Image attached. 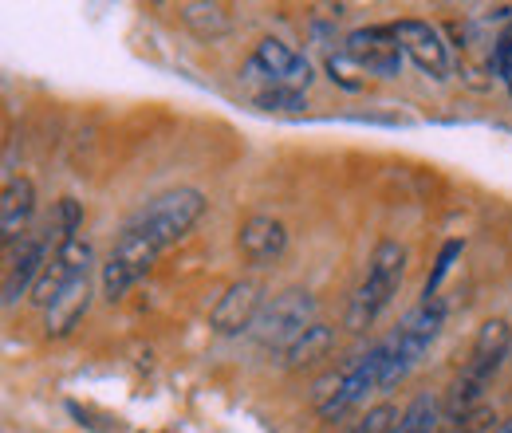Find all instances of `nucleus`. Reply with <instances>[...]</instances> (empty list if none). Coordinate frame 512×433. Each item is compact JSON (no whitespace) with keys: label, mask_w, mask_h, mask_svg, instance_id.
<instances>
[{"label":"nucleus","mask_w":512,"mask_h":433,"mask_svg":"<svg viewBox=\"0 0 512 433\" xmlns=\"http://www.w3.org/2000/svg\"><path fill=\"white\" fill-rule=\"evenodd\" d=\"M237 245H241L249 264H272V260H280V252L288 248V229H284L276 217L256 213V217H249V221L241 225Z\"/></svg>","instance_id":"2eb2a0df"},{"label":"nucleus","mask_w":512,"mask_h":433,"mask_svg":"<svg viewBox=\"0 0 512 433\" xmlns=\"http://www.w3.org/2000/svg\"><path fill=\"white\" fill-rule=\"evenodd\" d=\"M457 256H461V241H446L442 252H438V264H434L430 280H426V288H422V300H438V288H442V280L449 276V268H453Z\"/></svg>","instance_id":"6ab92c4d"},{"label":"nucleus","mask_w":512,"mask_h":433,"mask_svg":"<svg viewBox=\"0 0 512 433\" xmlns=\"http://www.w3.org/2000/svg\"><path fill=\"white\" fill-rule=\"evenodd\" d=\"M442 414H446V406H442L434 394H418V398L402 410V418H398L394 433H438Z\"/></svg>","instance_id":"a211bd4d"},{"label":"nucleus","mask_w":512,"mask_h":433,"mask_svg":"<svg viewBox=\"0 0 512 433\" xmlns=\"http://www.w3.org/2000/svg\"><path fill=\"white\" fill-rule=\"evenodd\" d=\"M509 351H512L509 323H505V319H489V323H481V331H477V339H473V351H469L465 367H461V374H457L453 386H449V398H446L449 422L473 414L477 398L489 390L493 374L501 371V363H505Z\"/></svg>","instance_id":"f257e3e1"},{"label":"nucleus","mask_w":512,"mask_h":433,"mask_svg":"<svg viewBox=\"0 0 512 433\" xmlns=\"http://www.w3.org/2000/svg\"><path fill=\"white\" fill-rule=\"evenodd\" d=\"M493 433H512V418H505L501 426H493Z\"/></svg>","instance_id":"b1692460"},{"label":"nucleus","mask_w":512,"mask_h":433,"mask_svg":"<svg viewBox=\"0 0 512 433\" xmlns=\"http://www.w3.org/2000/svg\"><path fill=\"white\" fill-rule=\"evenodd\" d=\"M446 327V304L442 300H422L418 308L410 311L390 335H386V355H390V367H386V390L398 386L406 374L414 371L426 351L434 347V339L442 335Z\"/></svg>","instance_id":"39448f33"},{"label":"nucleus","mask_w":512,"mask_h":433,"mask_svg":"<svg viewBox=\"0 0 512 433\" xmlns=\"http://www.w3.org/2000/svg\"><path fill=\"white\" fill-rule=\"evenodd\" d=\"M201 217H205V193L190 186H178L150 197L127 225L138 237H146L158 252H166L170 245H178Z\"/></svg>","instance_id":"20e7f679"},{"label":"nucleus","mask_w":512,"mask_h":433,"mask_svg":"<svg viewBox=\"0 0 512 433\" xmlns=\"http://www.w3.org/2000/svg\"><path fill=\"white\" fill-rule=\"evenodd\" d=\"M245 83L256 87V95L260 91H300L304 95L312 83V63L296 48H288L284 40L264 36L245 63Z\"/></svg>","instance_id":"0eeeda50"},{"label":"nucleus","mask_w":512,"mask_h":433,"mask_svg":"<svg viewBox=\"0 0 512 433\" xmlns=\"http://www.w3.org/2000/svg\"><path fill=\"white\" fill-rule=\"evenodd\" d=\"M316 323H320L316 296L304 292V288H288V292L264 300V308H260V315H256V323L249 335H253L256 347L288 355V347H292L296 339H304L308 327H316Z\"/></svg>","instance_id":"423d86ee"},{"label":"nucleus","mask_w":512,"mask_h":433,"mask_svg":"<svg viewBox=\"0 0 512 433\" xmlns=\"http://www.w3.org/2000/svg\"><path fill=\"white\" fill-rule=\"evenodd\" d=\"M91 268H95L91 241H83L79 233H75V237H56L52 256H48V264H44V272H40L36 288H32V304L48 311L52 304H56V296H60L64 288H71V284H75V280H83V276H91Z\"/></svg>","instance_id":"6e6552de"},{"label":"nucleus","mask_w":512,"mask_h":433,"mask_svg":"<svg viewBox=\"0 0 512 433\" xmlns=\"http://www.w3.org/2000/svg\"><path fill=\"white\" fill-rule=\"evenodd\" d=\"M253 99L256 107H264V111H300L304 107V95L300 91H260Z\"/></svg>","instance_id":"5701e85b"},{"label":"nucleus","mask_w":512,"mask_h":433,"mask_svg":"<svg viewBox=\"0 0 512 433\" xmlns=\"http://www.w3.org/2000/svg\"><path fill=\"white\" fill-rule=\"evenodd\" d=\"M260 308H264L260 288H256L253 280H237V284H229L225 296L213 304L209 323H213L217 335H245V331H253Z\"/></svg>","instance_id":"ddd939ff"},{"label":"nucleus","mask_w":512,"mask_h":433,"mask_svg":"<svg viewBox=\"0 0 512 433\" xmlns=\"http://www.w3.org/2000/svg\"><path fill=\"white\" fill-rule=\"evenodd\" d=\"M158 256H162V252L150 245L146 237H138L130 225H123L119 241H115L107 264H103V296H107V300L127 296L130 288L158 264Z\"/></svg>","instance_id":"1a4fd4ad"},{"label":"nucleus","mask_w":512,"mask_h":433,"mask_svg":"<svg viewBox=\"0 0 512 433\" xmlns=\"http://www.w3.org/2000/svg\"><path fill=\"white\" fill-rule=\"evenodd\" d=\"M48 241L44 237H20L16 245H4V308H12L20 296H28L48 264Z\"/></svg>","instance_id":"9b49d317"},{"label":"nucleus","mask_w":512,"mask_h":433,"mask_svg":"<svg viewBox=\"0 0 512 433\" xmlns=\"http://www.w3.org/2000/svg\"><path fill=\"white\" fill-rule=\"evenodd\" d=\"M327 75H331L339 87H347V91H359V87H363V79H355V75H363V71H359L355 63L343 56V48L327 56Z\"/></svg>","instance_id":"412c9836"},{"label":"nucleus","mask_w":512,"mask_h":433,"mask_svg":"<svg viewBox=\"0 0 512 433\" xmlns=\"http://www.w3.org/2000/svg\"><path fill=\"white\" fill-rule=\"evenodd\" d=\"M390 28H394L402 52L418 63L426 75L446 79L449 75V44H446V36H442L438 24H430V20H398V24H390Z\"/></svg>","instance_id":"f8f14e48"},{"label":"nucleus","mask_w":512,"mask_h":433,"mask_svg":"<svg viewBox=\"0 0 512 433\" xmlns=\"http://www.w3.org/2000/svg\"><path fill=\"white\" fill-rule=\"evenodd\" d=\"M493 67H497V75H501V83H505V91H509V99H512V24L497 36Z\"/></svg>","instance_id":"4be33fe9"},{"label":"nucleus","mask_w":512,"mask_h":433,"mask_svg":"<svg viewBox=\"0 0 512 433\" xmlns=\"http://www.w3.org/2000/svg\"><path fill=\"white\" fill-rule=\"evenodd\" d=\"M402 276H406V248L398 241H379L371 260H367V272H363L351 304H347V327L351 331L375 327V319L394 304V296L402 288Z\"/></svg>","instance_id":"7ed1b4c3"},{"label":"nucleus","mask_w":512,"mask_h":433,"mask_svg":"<svg viewBox=\"0 0 512 433\" xmlns=\"http://www.w3.org/2000/svg\"><path fill=\"white\" fill-rule=\"evenodd\" d=\"M398 418H402V414H398V406L379 402V406H371V410H367V418H363L351 433H394Z\"/></svg>","instance_id":"aec40b11"},{"label":"nucleus","mask_w":512,"mask_h":433,"mask_svg":"<svg viewBox=\"0 0 512 433\" xmlns=\"http://www.w3.org/2000/svg\"><path fill=\"white\" fill-rule=\"evenodd\" d=\"M386 367H390L386 343H375L363 355H355L351 363H343L327 382H320V390H316V414H320L323 422H335L347 410L363 406L375 390H386Z\"/></svg>","instance_id":"f03ea898"},{"label":"nucleus","mask_w":512,"mask_h":433,"mask_svg":"<svg viewBox=\"0 0 512 433\" xmlns=\"http://www.w3.org/2000/svg\"><path fill=\"white\" fill-rule=\"evenodd\" d=\"M36 213V186L28 178H4L0 193V237L4 245H16L20 237H28V221Z\"/></svg>","instance_id":"4468645a"},{"label":"nucleus","mask_w":512,"mask_h":433,"mask_svg":"<svg viewBox=\"0 0 512 433\" xmlns=\"http://www.w3.org/2000/svg\"><path fill=\"white\" fill-rule=\"evenodd\" d=\"M91 308V276H83V280H75L71 288H64L60 296H56V304L44 311V335L48 339H64L75 331V323L87 315Z\"/></svg>","instance_id":"dca6fc26"},{"label":"nucleus","mask_w":512,"mask_h":433,"mask_svg":"<svg viewBox=\"0 0 512 433\" xmlns=\"http://www.w3.org/2000/svg\"><path fill=\"white\" fill-rule=\"evenodd\" d=\"M331 347H335V331H331L327 323H316V327H308V335H304V339H296V343L288 347L284 367H288V371L312 367V363H320V359L331 355Z\"/></svg>","instance_id":"f3484780"},{"label":"nucleus","mask_w":512,"mask_h":433,"mask_svg":"<svg viewBox=\"0 0 512 433\" xmlns=\"http://www.w3.org/2000/svg\"><path fill=\"white\" fill-rule=\"evenodd\" d=\"M343 56L355 63L363 75H379V79H398L402 75V60H406L394 28H383V24L355 28L343 40Z\"/></svg>","instance_id":"9d476101"}]
</instances>
